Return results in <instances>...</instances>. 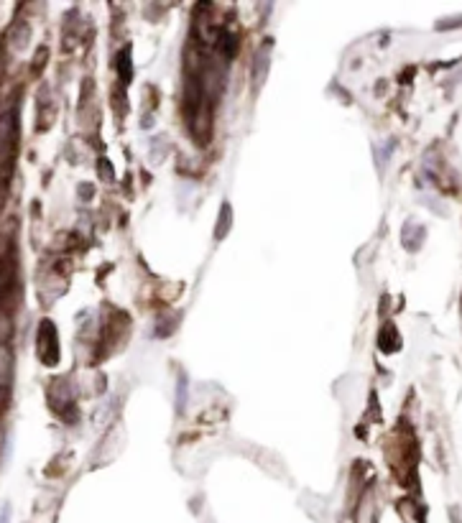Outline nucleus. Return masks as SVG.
I'll list each match as a JSON object with an SVG mask.
<instances>
[{"instance_id":"nucleus-6","label":"nucleus","mask_w":462,"mask_h":523,"mask_svg":"<svg viewBox=\"0 0 462 523\" xmlns=\"http://www.w3.org/2000/svg\"><path fill=\"white\" fill-rule=\"evenodd\" d=\"M3 202H6V192L0 189V209H3Z\"/></svg>"},{"instance_id":"nucleus-1","label":"nucleus","mask_w":462,"mask_h":523,"mask_svg":"<svg viewBox=\"0 0 462 523\" xmlns=\"http://www.w3.org/2000/svg\"><path fill=\"white\" fill-rule=\"evenodd\" d=\"M39 355L47 365H54L59 360V350H56V329L51 322H41L39 329Z\"/></svg>"},{"instance_id":"nucleus-5","label":"nucleus","mask_w":462,"mask_h":523,"mask_svg":"<svg viewBox=\"0 0 462 523\" xmlns=\"http://www.w3.org/2000/svg\"><path fill=\"white\" fill-rule=\"evenodd\" d=\"M6 406H8V388L0 383V414L6 411Z\"/></svg>"},{"instance_id":"nucleus-3","label":"nucleus","mask_w":462,"mask_h":523,"mask_svg":"<svg viewBox=\"0 0 462 523\" xmlns=\"http://www.w3.org/2000/svg\"><path fill=\"white\" fill-rule=\"evenodd\" d=\"M11 335H13V319H11V314H6V312L0 309V345L6 343Z\"/></svg>"},{"instance_id":"nucleus-4","label":"nucleus","mask_w":462,"mask_h":523,"mask_svg":"<svg viewBox=\"0 0 462 523\" xmlns=\"http://www.w3.org/2000/svg\"><path fill=\"white\" fill-rule=\"evenodd\" d=\"M11 365H13V360H11V352H8V350L0 345V381H6V378L11 376Z\"/></svg>"},{"instance_id":"nucleus-2","label":"nucleus","mask_w":462,"mask_h":523,"mask_svg":"<svg viewBox=\"0 0 462 523\" xmlns=\"http://www.w3.org/2000/svg\"><path fill=\"white\" fill-rule=\"evenodd\" d=\"M268 64H271V41H266V44H261V47L255 49L253 67H250V77H253L255 87H261L263 82H266Z\"/></svg>"}]
</instances>
